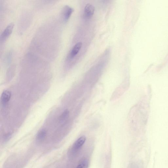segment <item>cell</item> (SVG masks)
I'll return each instance as SVG.
<instances>
[{
  "label": "cell",
  "mask_w": 168,
  "mask_h": 168,
  "mask_svg": "<svg viewBox=\"0 0 168 168\" xmlns=\"http://www.w3.org/2000/svg\"><path fill=\"white\" fill-rule=\"evenodd\" d=\"M14 24L11 23L6 27L2 33L1 37V41H4L9 37L12 34L14 27Z\"/></svg>",
  "instance_id": "obj_1"
},
{
  "label": "cell",
  "mask_w": 168,
  "mask_h": 168,
  "mask_svg": "<svg viewBox=\"0 0 168 168\" xmlns=\"http://www.w3.org/2000/svg\"><path fill=\"white\" fill-rule=\"evenodd\" d=\"M74 11L73 9L69 6L66 5L64 6L62 11V16L65 22H66L68 21Z\"/></svg>",
  "instance_id": "obj_2"
},
{
  "label": "cell",
  "mask_w": 168,
  "mask_h": 168,
  "mask_svg": "<svg viewBox=\"0 0 168 168\" xmlns=\"http://www.w3.org/2000/svg\"><path fill=\"white\" fill-rule=\"evenodd\" d=\"M86 140V137L82 136L78 138L74 143L72 147L73 151H77L84 145Z\"/></svg>",
  "instance_id": "obj_3"
},
{
  "label": "cell",
  "mask_w": 168,
  "mask_h": 168,
  "mask_svg": "<svg viewBox=\"0 0 168 168\" xmlns=\"http://www.w3.org/2000/svg\"><path fill=\"white\" fill-rule=\"evenodd\" d=\"M95 11V8L93 5L90 4H87L84 9L85 16L88 18L91 17L94 14Z\"/></svg>",
  "instance_id": "obj_4"
},
{
  "label": "cell",
  "mask_w": 168,
  "mask_h": 168,
  "mask_svg": "<svg viewBox=\"0 0 168 168\" xmlns=\"http://www.w3.org/2000/svg\"><path fill=\"white\" fill-rule=\"evenodd\" d=\"M82 45L81 42H78L74 45L70 54L69 57L70 58L72 59L77 55L81 48Z\"/></svg>",
  "instance_id": "obj_5"
},
{
  "label": "cell",
  "mask_w": 168,
  "mask_h": 168,
  "mask_svg": "<svg viewBox=\"0 0 168 168\" xmlns=\"http://www.w3.org/2000/svg\"><path fill=\"white\" fill-rule=\"evenodd\" d=\"M11 96L10 91L5 90L3 92L1 96V101L3 104H6L10 101Z\"/></svg>",
  "instance_id": "obj_6"
},
{
  "label": "cell",
  "mask_w": 168,
  "mask_h": 168,
  "mask_svg": "<svg viewBox=\"0 0 168 168\" xmlns=\"http://www.w3.org/2000/svg\"><path fill=\"white\" fill-rule=\"evenodd\" d=\"M69 112L68 110H65L62 113L60 117V121L61 123L64 124L66 122L69 116Z\"/></svg>",
  "instance_id": "obj_7"
},
{
  "label": "cell",
  "mask_w": 168,
  "mask_h": 168,
  "mask_svg": "<svg viewBox=\"0 0 168 168\" xmlns=\"http://www.w3.org/2000/svg\"><path fill=\"white\" fill-rule=\"evenodd\" d=\"M46 135V131L44 129L41 130L37 134L36 138L37 140L41 141L44 139Z\"/></svg>",
  "instance_id": "obj_8"
},
{
  "label": "cell",
  "mask_w": 168,
  "mask_h": 168,
  "mask_svg": "<svg viewBox=\"0 0 168 168\" xmlns=\"http://www.w3.org/2000/svg\"><path fill=\"white\" fill-rule=\"evenodd\" d=\"M88 161L84 160L80 163L76 168H88Z\"/></svg>",
  "instance_id": "obj_9"
}]
</instances>
